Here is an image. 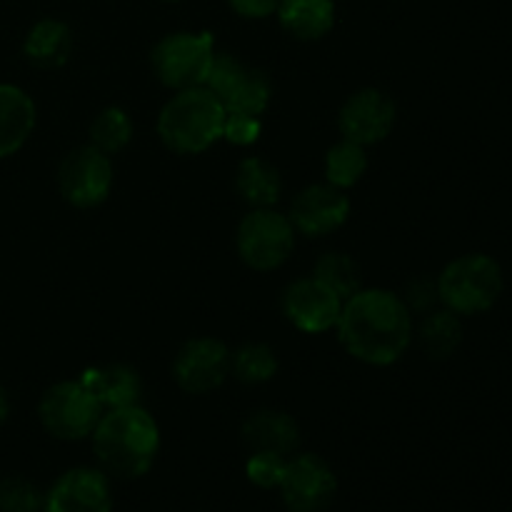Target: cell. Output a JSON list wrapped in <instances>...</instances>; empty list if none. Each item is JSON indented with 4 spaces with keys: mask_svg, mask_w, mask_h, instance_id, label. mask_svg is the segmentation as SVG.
I'll use <instances>...</instances> for the list:
<instances>
[{
    "mask_svg": "<svg viewBox=\"0 0 512 512\" xmlns=\"http://www.w3.org/2000/svg\"><path fill=\"white\" fill-rule=\"evenodd\" d=\"M438 300L455 315H478L493 308L505 288L498 260L483 253L450 260L435 280Z\"/></svg>",
    "mask_w": 512,
    "mask_h": 512,
    "instance_id": "4",
    "label": "cell"
},
{
    "mask_svg": "<svg viewBox=\"0 0 512 512\" xmlns=\"http://www.w3.org/2000/svg\"><path fill=\"white\" fill-rule=\"evenodd\" d=\"M350 210H353V203L345 190L330 183H315L295 195L288 218L295 233L308 235V238H323L348 223Z\"/></svg>",
    "mask_w": 512,
    "mask_h": 512,
    "instance_id": "13",
    "label": "cell"
},
{
    "mask_svg": "<svg viewBox=\"0 0 512 512\" xmlns=\"http://www.w3.org/2000/svg\"><path fill=\"white\" fill-rule=\"evenodd\" d=\"M260 133H263V118H255V115H245V113L225 115L223 138L228 140L230 145L248 148V145L258 143Z\"/></svg>",
    "mask_w": 512,
    "mask_h": 512,
    "instance_id": "29",
    "label": "cell"
},
{
    "mask_svg": "<svg viewBox=\"0 0 512 512\" xmlns=\"http://www.w3.org/2000/svg\"><path fill=\"white\" fill-rule=\"evenodd\" d=\"M45 512H113V490L103 470L73 468L43 498Z\"/></svg>",
    "mask_w": 512,
    "mask_h": 512,
    "instance_id": "15",
    "label": "cell"
},
{
    "mask_svg": "<svg viewBox=\"0 0 512 512\" xmlns=\"http://www.w3.org/2000/svg\"><path fill=\"white\" fill-rule=\"evenodd\" d=\"M463 343V323L460 315L445 310H435V313L425 315L423 325H420V345L425 353L435 360H445L455 353Z\"/></svg>",
    "mask_w": 512,
    "mask_h": 512,
    "instance_id": "22",
    "label": "cell"
},
{
    "mask_svg": "<svg viewBox=\"0 0 512 512\" xmlns=\"http://www.w3.org/2000/svg\"><path fill=\"white\" fill-rule=\"evenodd\" d=\"M225 105L210 88L175 90L158 115V135L178 155H198L223 140Z\"/></svg>",
    "mask_w": 512,
    "mask_h": 512,
    "instance_id": "3",
    "label": "cell"
},
{
    "mask_svg": "<svg viewBox=\"0 0 512 512\" xmlns=\"http://www.w3.org/2000/svg\"><path fill=\"white\" fill-rule=\"evenodd\" d=\"M235 248L250 270L270 273L288 263L295 250V228L288 215L273 208H253L238 225Z\"/></svg>",
    "mask_w": 512,
    "mask_h": 512,
    "instance_id": "6",
    "label": "cell"
},
{
    "mask_svg": "<svg viewBox=\"0 0 512 512\" xmlns=\"http://www.w3.org/2000/svg\"><path fill=\"white\" fill-rule=\"evenodd\" d=\"M168 3H178V0H168Z\"/></svg>",
    "mask_w": 512,
    "mask_h": 512,
    "instance_id": "33",
    "label": "cell"
},
{
    "mask_svg": "<svg viewBox=\"0 0 512 512\" xmlns=\"http://www.w3.org/2000/svg\"><path fill=\"white\" fill-rule=\"evenodd\" d=\"M205 88L218 95L228 113H245L263 118L273 98V83L263 70L248 68L235 55L215 53Z\"/></svg>",
    "mask_w": 512,
    "mask_h": 512,
    "instance_id": "8",
    "label": "cell"
},
{
    "mask_svg": "<svg viewBox=\"0 0 512 512\" xmlns=\"http://www.w3.org/2000/svg\"><path fill=\"white\" fill-rule=\"evenodd\" d=\"M395 120H398L395 100L380 88H363L343 103L338 128L345 140L368 148V145L383 143L393 133Z\"/></svg>",
    "mask_w": 512,
    "mask_h": 512,
    "instance_id": "12",
    "label": "cell"
},
{
    "mask_svg": "<svg viewBox=\"0 0 512 512\" xmlns=\"http://www.w3.org/2000/svg\"><path fill=\"white\" fill-rule=\"evenodd\" d=\"M10 415V398L3 388H0V423H5Z\"/></svg>",
    "mask_w": 512,
    "mask_h": 512,
    "instance_id": "32",
    "label": "cell"
},
{
    "mask_svg": "<svg viewBox=\"0 0 512 512\" xmlns=\"http://www.w3.org/2000/svg\"><path fill=\"white\" fill-rule=\"evenodd\" d=\"M243 443L250 450H268V453L290 455L300 445V425L285 410H258L248 415L240 428Z\"/></svg>",
    "mask_w": 512,
    "mask_h": 512,
    "instance_id": "16",
    "label": "cell"
},
{
    "mask_svg": "<svg viewBox=\"0 0 512 512\" xmlns=\"http://www.w3.org/2000/svg\"><path fill=\"white\" fill-rule=\"evenodd\" d=\"M278 20L293 38L320 40L333 30V0H280Z\"/></svg>",
    "mask_w": 512,
    "mask_h": 512,
    "instance_id": "20",
    "label": "cell"
},
{
    "mask_svg": "<svg viewBox=\"0 0 512 512\" xmlns=\"http://www.w3.org/2000/svg\"><path fill=\"white\" fill-rule=\"evenodd\" d=\"M133 133L135 125L128 110L110 105V108L100 110L93 123H90V145L103 150L105 155H115L128 148Z\"/></svg>",
    "mask_w": 512,
    "mask_h": 512,
    "instance_id": "24",
    "label": "cell"
},
{
    "mask_svg": "<svg viewBox=\"0 0 512 512\" xmlns=\"http://www.w3.org/2000/svg\"><path fill=\"white\" fill-rule=\"evenodd\" d=\"M103 413L105 410L80 380H63V383L50 385L38 405L40 423L58 440L88 438Z\"/></svg>",
    "mask_w": 512,
    "mask_h": 512,
    "instance_id": "7",
    "label": "cell"
},
{
    "mask_svg": "<svg viewBox=\"0 0 512 512\" xmlns=\"http://www.w3.org/2000/svg\"><path fill=\"white\" fill-rule=\"evenodd\" d=\"M285 468H288V458L278 453H268V450H255L245 463V475L255 488L273 490L280 488Z\"/></svg>",
    "mask_w": 512,
    "mask_h": 512,
    "instance_id": "27",
    "label": "cell"
},
{
    "mask_svg": "<svg viewBox=\"0 0 512 512\" xmlns=\"http://www.w3.org/2000/svg\"><path fill=\"white\" fill-rule=\"evenodd\" d=\"M345 300L318 278H300L283 293V313L290 325L308 335L328 333L338 325Z\"/></svg>",
    "mask_w": 512,
    "mask_h": 512,
    "instance_id": "14",
    "label": "cell"
},
{
    "mask_svg": "<svg viewBox=\"0 0 512 512\" xmlns=\"http://www.w3.org/2000/svg\"><path fill=\"white\" fill-rule=\"evenodd\" d=\"M43 508V495L30 480H0V512H38Z\"/></svg>",
    "mask_w": 512,
    "mask_h": 512,
    "instance_id": "28",
    "label": "cell"
},
{
    "mask_svg": "<svg viewBox=\"0 0 512 512\" xmlns=\"http://www.w3.org/2000/svg\"><path fill=\"white\" fill-rule=\"evenodd\" d=\"M230 8L248 20H263L278 13L280 0H228Z\"/></svg>",
    "mask_w": 512,
    "mask_h": 512,
    "instance_id": "31",
    "label": "cell"
},
{
    "mask_svg": "<svg viewBox=\"0 0 512 512\" xmlns=\"http://www.w3.org/2000/svg\"><path fill=\"white\" fill-rule=\"evenodd\" d=\"M335 328L350 358L375 368L398 363L413 343V313L400 295L383 288L350 295Z\"/></svg>",
    "mask_w": 512,
    "mask_h": 512,
    "instance_id": "1",
    "label": "cell"
},
{
    "mask_svg": "<svg viewBox=\"0 0 512 512\" xmlns=\"http://www.w3.org/2000/svg\"><path fill=\"white\" fill-rule=\"evenodd\" d=\"M233 353L223 340L193 338L178 350L173 360V378L190 395H208L228 380Z\"/></svg>",
    "mask_w": 512,
    "mask_h": 512,
    "instance_id": "11",
    "label": "cell"
},
{
    "mask_svg": "<svg viewBox=\"0 0 512 512\" xmlns=\"http://www.w3.org/2000/svg\"><path fill=\"white\" fill-rule=\"evenodd\" d=\"M215 60V40L210 33H170L158 40L150 53L155 75L165 88L188 90L208 83Z\"/></svg>",
    "mask_w": 512,
    "mask_h": 512,
    "instance_id": "5",
    "label": "cell"
},
{
    "mask_svg": "<svg viewBox=\"0 0 512 512\" xmlns=\"http://www.w3.org/2000/svg\"><path fill=\"white\" fill-rule=\"evenodd\" d=\"M313 278H318L320 283L328 285L335 295H340L343 300H348L350 295L358 293L363 285H360V268L350 255L345 253H325L323 258L315 263Z\"/></svg>",
    "mask_w": 512,
    "mask_h": 512,
    "instance_id": "26",
    "label": "cell"
},
{
    "mask_svg": "<svg viewBox=\"0 0 512 512\" xmlns=\"http://www.w3.org/2000/svg\"><path fill=\"white\" fill-rule=\"evenodd\" d=\"M278 490L288 512H328L338 495V475L320 455L303 453L288 460Z\"/></svg>",
    "mask_w": 512,
    "mask_h": 512,
    "instance_id": "10",
    "label": "cell"
},
{
    "mask_svg": "<svg viewBox=\"0 0 512 512\" xmlns=\"http://www.w3.org/2000/svg\"><path fill=\"white\" fill-rule=\"evenodd\" d=\"M80 383L93 393L103 410L128 408L138 405L143 395V380L128 365H103V368H90L80 375Z\"/></svg>",
    "mask_w": 512,
    "mask_h": 512,
    "instance_id": "17",
    "label": "cell"
},
{
    "mask_svg": "<svg viewBox=\"0 0 512 512\" xmlns=\"http://www.w3.org/2000/svg\"><path fill=\"white\" fill-rule=\"evenodd\" d=\"M35 103L18 85L0 83V158L15 155L35 130Z\"/></svg>",
    "mask_w": 512,
    "mask_h": 512,
    "instance_id": "18",
    "label": "cell"
},
{
    "mask_svg": "<svg viewBox=\"0 0 512 512\" xmlns=\"http://www.w3.org/2000/svg\"><path fill=\"white\" fill-rule=\"evenodd\" d=\"M235 190L250 208H273L283 193V178L268 160L250 155L235 170Z\"/></svg>",
    "mask_w": 512,
    "mask_h": 512,
    "instance_id": "21",
    "label": "cell"
},
{
    "mask_svg": "<svg viewBox=\"0 0 512 512\" xmlns=\"http://www.w3.org/2000/svg\"><path fill=\"white\" fill-rule=\"evenodd\" d=\"M90 438L100 468L113 478H143L160 453L158 423L140 405L105 410Z\"/></svg>",
    "mask_w": 512,
    "mask_h": 512,
    "instance_id": "2",
    "label": "cell"
},
{
    "mask_svg": "<svg viewBox=\"0 0 512 512\" xmlns=\"http://www.w3.org/2000/svg\"><path fill=\"white\" fill-rule=\"evenodd\" d=\"M73 45V33L63 20L43 18L25 35L23 53L35 68L55 70L68 63L73 55Z\"/></svg>",
    "mask_w": 512,
    "mask_h": 512,
    "instance_id": "19",
    "label": "cell"
},
{
    "mask_svg": "<svg viewBox=\"0 0 512 512\" xmlns=\"http://www.w3.org/2000/svg\"><path fill=\"white\" fill-rule=\"evenodd\" d=\"M405 305H408L410 313H425V310L433 308L438 303V285L430 278H415L410 280L408 288H405L403 295Z\"/></svg>",
    "mask_w": 512,
    "mask_h": 512,
    "instance_id": "30",
    "label": "cell"
},
{
    "mask_svg": "<svg viewBox=\"0 0 512 512\" xmlns=\"http://www.w3.org/2000/svg\"><path fill=\"white\" fill-rule=\"evenodd\" d=\"M368 170V153L353 140H340L325 155V183L340 190H350L363 180Z\"/></svg>",
    "mask_w": 512,
    "mask_h": 512,
    "instance_id": "23",
    "label": "cell"
},
{
    "mask_svg": "<svg viewBox=\"0 0 512 512\" xmlns=\"http://www.w3.org/2000/svg\"><path fill=\"white\" fill-rule=\"evenodd\" d=\"M278 353L265 343H248L233 353V368L235 378L245 385H263L278 375Z\"/></svg>",
    "mask_w": 512,
    "mask_h": 512,
    "instance_id": "25",
    "label": "cell"
},
{
    "mask_svg": "<svg viewBox=\"0 0 512 512\" xmlns=\"http://www.w3.org/2000/svg\"><path fill=\"white\" fill-rule=\"evenodd\" d=\"M113 163L110 155L93 145H83L65 155L58 168V188L65 203L78 210L98 208L113 190Z\"/></svg>",
    "mask_w": 512,
    "mask_h": 512,
    "instance_id": "9",
    "label": "cell"
}]
</instances>
